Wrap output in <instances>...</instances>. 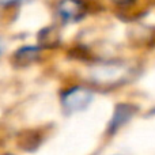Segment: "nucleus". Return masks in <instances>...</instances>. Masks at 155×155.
<instances>
[{"label": "nucleus", "mask_w": 155, "mask_h": 155, "mask_svg": "<svg viewBox=\"0 0 155 155\" xmlns=\"http://www.w3.org/2000/svg\"><path fill=\"white\" fill-rule=\"evenodd\" d=\"M93 99V93L84 87H72L63 94V106L68 112H76L86 107Z\"/></svg>", "instance_id": "nucleus-1"}, {"label": "nucleus", "mask_w": 155, "mask_h": 155, "mask_svg": "<svg viewBox=\"0 0 155 155\" xmlns=\"http://www.w3.org/2000/svg\"><path fill=\"white\" fill-rule=\"evenodd\" d=\"M56 10L63 22H75L84 15L86 8L82 0H60Z\"/></svg>", "instance_id": "nucleus-2"}, {"label": "nucleus", "mask_w": 155, "mask_h": 155, "mask_svg": "<svg viewBox=\"0 0 155 155\" xmlns=\"http://www.w3.org/2000/svg\"><path fill=\"white\" fill-rule=\"evenodd\" d=\"M40 56V48L37 46H23L14 54V61L19 65H26L35 61Z\"/></svg>", "instance_id": "nucleus-3"}, {"label": "nucleus", "mask_w": 155, "mask_h": 155, "mask_svg": "<svg viewBox=\"0 0 155 155\" xmlns=\"http://www.w3.org/2000/svg\"><path fill=\"white\" fill-rule=\"evenodd\" d=\"M27 0H0V5H12L18 3H25Z\"/></svg>", "instance_id": "nucleus-4"}, {"label": "nucleus", "mask_w": 155, "mask_h": 155, "mask_svg": "<svg viewBox=\"0 0 155 155\" xmlns=\"http://www.w3.org/2000/svg\"><path fill=\"white\" fill-rule=\"evenodd\" d=\"M113 3H116V4L118 5H127V4H131V3H134L135 0H112Z\"/></svg>", "instance_id": "nucleus-5"}, {"label": "nucleus", "mask_w": 155, "mask_h": 155, "mask_svg": "<svg viewBox=\"0 0 155 155\" xmlns=\"http://www.w3.org/2000/svg\"><path fill=\"white\" fill-rule=\"evenodd\" d=\"M0 53H2V48H0Z\"/></svg>", "instance_id": "nucleus-6"}]
</instances>
